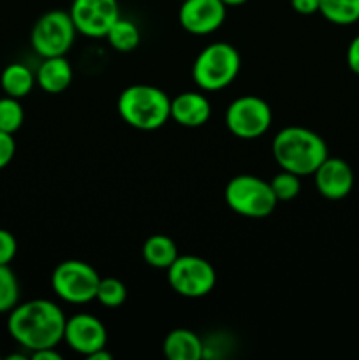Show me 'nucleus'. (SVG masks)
Listing matches in <instances>:
<instances>
[{
  "label": "nucleus",
  "mask_w": 359,
  "mask_h": 360,
  "mask_svg": "<svg viewBox=\"0 0 359 360\" xmlns=\"http://www.w3.org/2000/svg\"><path fill=\"white\" fill-rule=\"evenodd\" d=\"M25 120V111L20 104V98L6 95L0 98V130L14 134L21 129Z\"/></svg>",
  "instance_id": "nucleus-23"
},
{
  "label": "nucleus",
  "mask_w": 359,
  "mask_h": 360,
  "mask_svg": "<svg viewBox=\"0 0 359 360\" xmlns=\"http://www.w3.org/2000/svg\"><path fill=\"white\" fill-rule=\"evenodd\" d=\"M73 67L65 56H49L42 58L35 81L46 94H62L73 83Z\"/></svg>",
  "instance_id": "nucleus-15"
},
{
  "label": "nucleus",
  "mask_w": 359,
  "mask_h": 360,
  "mask_svg": "<svg viewBox=\"0 0 359 360\" xmlns=\"http://www.w3.org/2000/svg\"><path fill=\"white\" fill-rule=\"evenodd\" d=\"M20 302V283L9 266H0V313H9Z\"/></svg>",
  "instance_id": "nucleus-22"
},
{
  "label": "nucleus",
  "mask_w": 359,
  "mask_h": 360,
  "mask_svg": "<svg viewBox=\"0 0 359 360\" xmlns=\"http://www.w3.org/2000/svg\"><path fill=\"white\" fill-rule=\"evenodd\" d=\"M319 13L329 23L348 27L359 21V0H320Z\"/></svg>",
  "instance_id": "nucleus-20"
},
{
  "label": "nucleus",
  "mask_w": 359,
  "mask_h": 360,
  "mask_svg": "<svg viewBox=\"0 0 359 360\" xmlns=\"http://www.w3.org/2000/svg\"><path fill=\"white\" fill-rule=\"evenodd\" d=\"M292 9L303 16H310V14L319 13L320 0H291Z\"/></svg>",
  "instance_id": "nucleus-27"
},
{
  "label": "nucleus",
  "mask_w": 359,
  "mask_h": 360,
  "mask_svg": "<svg viewBox=\"0 0 359 360\" xmlns=\"http://www.w3.org/2000/svg\"><path fill=\"white\" fill-rule=\"evenodd\" d=\"M77 34L84 37H106L120 18L118 0H73L69 9Z\"/></svg>",
  "instance_id": "nucleus-10"
},
{
  "label": "nucleus",
  "mask_w": 359,
  "mask_h": 360,
  "mask_svg": "<svg viewBox=\"0 0 359 360\" xmlns=\"http://www.w3.org/2000/svg\"><path fill=\"white\" fill-rule=\"evenodd\" d=\"M270 185L278 202H280V200H292L299 195V192H301V176L282 169L278 174L273 176Z\"/></svg>",
  "instance_id": "nucleus-24"
},
{
  "label": "nucleus",
  "mask_w": 359,
  "mask_h": 360,
  "mask_svg": "<svg viewBox=\"0 0 359 360\" xmlns=\"http://www.w3.org/2000/svg\"><path fill=\"white\" fill-rule=\"evenodd\" d=\"M273 112L270 104L257 95H243L225 111V125L238 139H257L270 130Z\"/></svg>",
  "instance_id": "nucleus-9"
},
{
  "label": "nucleus",
  "mask_w": 359,
  "mask_h": 360,
  "mask_svg": "<svg viewBox=\"0 0 359 360\" xmlns=\"http://www.w3.org/2000/svg\"><path fill=\"white\" fill-rule=\"evenodd\" d=\"M164 355L171 360H201L204 357V345L194 330L175 329L165 336Z\"/></svg>",
  "instance_id": "nucleus-16"
},
{
  "label": "nucleus",
  "mask_w": 359,
  "mask_h": 360,
  "mask_svg": "<svg viewBox=\"0 0 359 360\" xmlns=\"http://www.w3.org/2000/svg\"><path fill=\"white\" fill-rule=\"evenodd\" d=\"M317 192L329 200L345 199L354 188V171L338 157H327L313 172Z\"/></svg>",
  "instance_id": "nucleus-13"
},
{
  "label": "nucleus",
  "mask_w": 359,
  "mask_h": 360,
  "mask_svg": "<svg viewBox=\"0 0 359 360\" xmlns=\"http://www.w3.org/2000/svg\"><path fill=\"white\" fill-rule=\"evenodd\" d=\"M178 16L189 34L208 35L224 25L227 6L222 0H182Z\"/></svg>",
  "instance_id": "nucleus-12"
},
{
  "label": "nucleus",
  "mask_w": 359,
  "mask_h": 360,
  "mask_svg": "<svg viewBox=\"0 0 359 360\" xmlns=\"http://www.w3.org/2000/svg\"><path fill=\"white\" fill-rule=\"evenodd\" d=\"M30 357L34 360H62V355L55 348H42V350L32 352Z\"/></svg>",
  "instance_id": "nucleus-29"
},
{
  "label": "nucleus",
  "mask_w": 359,
  "mask_h": 360,
  "mask_svg": "<svg viewBox=\"0 0 359 360\" xmlns=\"http://www.w3.org/2000/svg\"><path fill=\"white\" fill-rule=\"evenodd\" d=\"M76 27L69 11L53 9L35 21L30 34V44L42 58L65 56L76 39Z\"/></svg>",
  "instance_id": "nucleus-6"
},
{
  "label": "nucleus",
  "mask_w": 359,
  "mask_h": 360,
  "mask_svg": "<svg viewBox=\"0 0 359 360\" xmlns=\"http://www.w3.org/2000/svg\"><path fill=\"white\" fill-rule=\"evenodd\" d=\"M87 359L88 360H111L113 355L109 354V352L106 350V348H101V350L94 352V354H92L90 357H87Z\"/></svg>",
  "instance_id": "nucleus-30"
},
{
  "label": "nucleus",
  "mask_w": 359,
  "mask_h": 360,
  "mask_svg": "<svg viewBox=\"0 0 359 360\" xmlns=\"http://www.w3.org/2000/svg\"><path fill=\"white\" fill-rule=\"evenodd\" d=\"M63 341L76 354L90 357L94 352L106 348L108 330L97 316L90 315V313H77V315L67 319Z\"/></svg>",
  "instance_id": "nucleus-11"
},
{
  "label": "nucleus",
  "mask_w": 359,
  "mask_h": 360,
  "mask_svg": "<svg viewBox=\"0 0 359 360\" xmlns=\"http://www.w3.org/2000/svg\"><path fill=\"white\" fill-rule=\"evenodd\" d=\"M65 315L62 308L48 299H32L18 302L9 311L7 330L21 348L32 352L42 348H56L63 341Z\"/></svg>",
  "instance_id": "nucleus-1"
},
{
  "label": "nucleus",
  "mask_w": 359,
  "mask_h": 360,
  "mask_svg": "<svg viewBox=\"0 0 359 360\" xmlns=\"http://www.w3.org/2000/svg\"><path fill=\"white\" fill-rule=\"evenodd\" d=\"M116 109L127 125L137 130H157L171 118V98L151 84H132L120 94Z\"/></svg>",
  "instance_id": "nucleus-3"
},
{
  "label": "nucleus",
  "mask_w": 359,
  "mask_h": 360,
  "mask_svg": "<svg viewBox=\"0 0 359 360\" xmlns=\"http://www.w3.org/2000/svg\"><path fill=\"white\" fill-rule=\"evenodd\" d=\"M222 2H224L227 7H236V6H243V4H246L248 0H222Z\"/></svg>",
  "instance_id": "nucleus-31"
},
{
  "label": "nucleus",
  "mask_w": 359,
  "mask_h": 360,
  "mask_svg": "<svg viewBox=\"0 0 359 360\" xmlns=\"http://www.w3.org/2000/svg\"><path fill=\"white\" fill-rule=\"evenodd\" d=\"M106 39H108L111 48L116 49V51L130 53L139 46L141 32L132 20L120 16L113 23V27L109 28V32L106 34Z\"/></svg>",
  "instance_id": "nucleus-19"
},
{
  "label": "nucleus",
  "mask_w": 359,
  "mask_h": 360,
  "mask_svg": "<svg viewBox=\"0 0 359 360\" xmlns=\"http://www.w3.org/2000/svg\"><path fill=\"white\" fill-rule=\"evenodd\" d=\"M224 195L227 206L246 218H266L278 204L270 181L253 174L234 176L225 186Z\"/></svg>",
  "instance_id": "nucleus-5"
},
{
  "label": "nucleus",
  "mask_w": 359,
  "mask_h": 360,
  "mask_svg": "<svg viewBox=\"0 0 359 360\" xmlns=\"http://www.w3.org/2000/svg\"><path fill=\"white\" fill-rule=\"evenodd\" d=\"M241 56L229 42H211L201 49L192 65V77L203 91L227 88L238 77Z\"/></svg>",
  "instance_id": "nucleus-4"
},
{
  "label": "nucleus",
  "mask_w": 359,
  "mask_h": 360,
  "mask_svg": "<svg viewBox=\"0 0 359 360\" xmlns=\"http://www.w3.org/2000/svg\"><path fill=\"white\" fill-rule=\"evenodd\" d=\"M16 238L6 229H0V266H9L14 257H16Z\"/></svg>",
  "instance_id": "nucleus-25"
},
{
  "label": "nucleus",
  "mask_w": 359,
  "mask_h": 360,
  "mask_svg": "<svg viewBox=\"0 0 359 360\" xmlns=\"http://www.w3.org/2000/svg\"><path fill=\"white\" fill-rule=\"evenodd\" d=\"M178 246L171 238L164 234H155L148 238L143 245V259L148 266L155 269H168L178 259Z\"/></svg>",
  "instance_id": "nucleus-17"
},
{
  "label": "nucleus",
  "mask_w": 359,
  "mask_h": 360,
  "mask_svg": "<svg viewBox=\"0 0 359 360\" xmlns=\"http://www.w3.org/2000/svg\"><path fill=\"white\" fill-rule=\"evenodd\" d=\"M168 281L176 294L197 299L213 290L217 283V273L203 257L178 255V259L168 267Z\"/></svg>",
  "instance_id": "nucleus-8"
},
{
  "label": "nucleus",
  "mask_w": 359,
  "mask_h": 360,
  "mask_svg": "<svg viewBox=\"0 0 359 360\" xmlns=\"http://www.w3.org/2000/svg\"><path fill=\"white\" fill-rule=\"evenodd\" d=\"M101 276L97 269L83 260H63L51 274V287L69 304H87L97 295Z\"/></svg>",
  "instance_id": "nucleus-7"
},
{
  "label": "nucleus",
  "mask_w": 359,
  "mask_h": 360,
  "mask_svg": "<svg viewBox=\"0 0 359 360\" xmlns=\"http://www.w3.org/2000/svg\"><path fill=\"white\" fill-rule=\"evenodd\" d=\"M35 84V76L25 63H9L0 74V86L4 94L14 98L27 97Z\"/></svg>",
  "instance_id": "nucleus-18"
},
{
  "label": "nucleus",
  "mask_w": 359,
  "mask_h": 360,
  "mask_svg": "<svg viewBox=\"0 0 359 360\" xmlns=\"http://www.w3.org/2000/svg\"><path fill=\"white\" fill-rule=\"evenodd\" d=\"M347 65L352 72L359 76V34L352 39L347 48Z\"/></svg>",
  "instance_id": "nucleus-28"
},
{
  "label": "nucleus",
  "mask_w": 359,
  "mask_h": 360,
  "mask_svg": "<svg viewBox=\"0 0 359 360\" xmlns=\"http://www.w3.org/2000/svg\"><path fill=\"white\" fill-rule=\"evenodd\" d=\"M211 116V102L199 91H183L171 98V118L178 125L196 129L203 127Z\"/></svg>",
  "instance_id": "nucleus-14"
},
{
  "label": "nucleus",
  "mask_w": 359,
  "mask_h": 360,
  "mask_svg": "<svg viewBox=\"0 0 359 360\" xmlns=\"http://www.w3.org/2000/svg\"><path fill=\"white\" fill-rule=\"evenodd\" d=\"M16 153V141L13 134H7L0 130V171L11 164Z\"/></svg>",
  "instance_id": "nucleus-26"
},
{
  "label": "nucleus",
  "mask_w": 359,
  "mask_h": 360,
  "mask_svg": "<svg viewBox=\"0 0 359 360\" xmlns=\"http://www.w3.org/2000/svg\"><path fill=\"white\" fill-rule=\"evenodd\" d=\"M275 162L298 176H312L326 160L327 144L322 137L305 127H285L271 143Z\"/></svg>",
  "instance_id": "nucleus-2"
},
{
  "label": "nucleus",
  "mask_w": 359,
  "mask_h": 360,
  "mask_svg": "<svg viewBox=\"0 0 359 360\" xmlns=\"http://www.w3.org/2000/svg\"><path fill=\"white\" fill-rule=\"evenodd\" d=\"M99 302L104 308H120L127 299V287L122 280L118 278H101L97 287V295H95Z\"/></svg>",
  "instance_id": "nucleus-21"
}]
</instances>
